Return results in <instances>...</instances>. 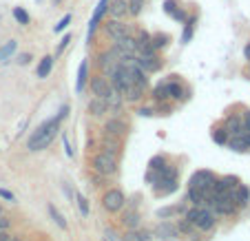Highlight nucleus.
<instances>
[{
  "instance_id": "obj_25",
  "label": "nucleus",
  "mask_w": 250,
  "mask_h": 241,
  "mask_svg": "<svg viewBox=\"0 0 250 241\" xmlns=\"http://www.w3.org/2000/svg\"><path fill=\"white\" fill-rule=\"evenodd\" d=\"M151 42H153V49H155V51H160V49L168 47L170 36H168V33H155V36H151Z\"/></svg>"
},
{
  "instance_id": "obj_5",
  "label": "nucleus",
  "mask_w": 250,
  "mask_h": 241,
  "mask_svg": "<svg viewBox=\"0 0 250 241\" xmlns=\"http://www.w3.org/2000/svg\"><path fill=\"white\" fill-rule=\"evenodd\" d=\"M104 33H106L113 42H118V40L131 36V27H128V24H124L122 20L111 18V20H106V22H104Z\"/></svg>"
},
{
  "instance_id": "obj_38",
  "label": "nucleus",
  "mask_w": 250,
  "mask_h": 241,
  "mask_svg": "<svg viewBox=\"0 0 250 241\" xmlns=\"http://www.w3.org/2000/svg\"><path fill=\"white\" fill-rule=\"evenodd\" d=\"M69 42H71V33H66L64 38H62V40H60V44H58V49H56V56H60V53H62V51H64V49H66V47H69Z\"/></svg>"
},
{
  "instance_id": "obj_11",
  "label": "nucleus",
  "mask_w": 250,
  "mask_h": 241,
  "mask_svg": "<svg viewBox=\"0 0 250 241\" xmlns=\"http://www.w3.org/2000/svg\"><path fill=\"white\" fill-rule=\"evenodd\" d=\"M109 16L115 20L124 18L128 14V0H109Z\"/></svg>"
},
{
  "instance_id": "obj_21",
  "label": "nucleus",
  "mask_w": 250,
  "mask_h": 241,
  "mask_svg": "<svg viewBox=\"0 0 250 241\" xmlns=\"http://www.w3.org/2000/svg\"><path fill=\"white\" fill-rule=\"evenodd\" d=\"M104 131L106 133H113V135H124L126 133V124L122 122V120H109L106 122V126H104Z\"/></svg>"
},
{
  "instance_id": "obj_27",
  "label": "nucleus",
  "mask_w": 250,
  "mask_h": 241,
  "mask_svg": "<svg viewBox=\"0 0 250 241\" xmlns=\"http://www.w3.org/2000/svg\"><path fill=\"white\" fill-rule=\"evenodd\" d=\"M182 210H184V206H182V203H177V206H168V208H160V210H157V217H160V219H168V217H173V215H180Z\"/></svg>"
},
{
  "instance_id": "obj_26",
  "label": "nucleus",
  "mask_w": 250,
  "mask_h": 241,
  "mask_svg": "<svg viewBox=\"0 0 250 241\" xmlns=\"http://www.w3.org/2000/svg\"><path fill=\"white\" fill-rule=\"evenodd\" d=\"M232 197H235V201L239 203V206H246L248 203V199H250V190L246 188V186H237L235 188V193H232Z\"/></svg>"
},
{
  "instance_id": "obj_22",
  "label": "nucleus",
  "mask_w": 250,
  "mask_h": 241,
  "mask_svg": "<svg viewBox=\"0 0 250 241\" xmlns=\"http://www.w3.org/2000/svg\"><path fill=\"white\" fill-rule=\"evenodd\" d=\"M188 199L195 203V206H206V201H208V195L204 193V190L193 188V186H190V188H188Z\"/></svg>"
},
{
  "instance_id": "obj_9",
  "label": "nucleus",
  "mask_w": 250,
  "mask_h": 241,
  "mask_svg": "<svg viewBox=\"0 0 250 241\" xmlns=\"http://www.w3.org/2000/svg\"><path fill=\"white\" fill-rule=\"evenodd\" d=\"M113 89V86H111V80L106 76H93L91 78V91H93V95L95 98H104V95L109 93V91Z\"/></svg>"
},
{
  "instance_id": "obj_28",
  "label": "nucleus",
  "mask_w": 250,
  "mask_h": 241,
  "mask_svg": "<svg viewBox=\"0 0 250 241\" xmlns=\"http://www.w3.org/2000/svg\"><path fill=\"white\" fill-rule=\"evenodd\" d=\"M16 47H18V44H16V40H9L7 44H2V47H0V62H7V60H9L11 53L16 51Z\"/></svg>"
},
{
  "instance_id": "obj_1",
  "label": "nucleus",
  "mask_w": 250,
  "mask_h": 241,
  "mask_svg": "<svg viewBox=\"0 0 250 241\" xmlns=\"http://www.w3.org/2000/svg\"><path fill=\"white\" fill-rule=\"evenodd\" d=\"M66 106H62V111L56 115V118H51V120H47V122H42L38 126V131L33 133L31 137H29V142H27V148L29 151H42V148H47L49 144L56 140V135H58V128H60V122L64 120V115H66Z\"/></svg>"
},
{
  "instance_id": "obj_23",
  "label": "nucleus",
  "mask_w": 250,
  "mask_h": 241,
  "mask_svg": "<svg viewBox=\"0 0 250 241\" xmlns=\"http://www.w3.org/2000/svg\"><path fill=\"white\" fill-rule=\"evenodd\" d=\"M86 80H89V64H86V62H82L80 69H78V84H76L78 93H82V91H84Z\"/></svg>"
},
{
  "instance_id": "obj_18",
  "label": "nucleus",
  "mask_w": 250,
  "mask_h": 241,
  "mask_svg": "<svg viewBox=\"0 0 250 241\" xmlns=\"http://www.w3.org/2000/svg\"><path fill=\"white\" fill-rule=\"evenodd\" d=\"M109 111V106H106V102H104V98H95L89 102V113L95 115V118H100V115H104Z\"/></svg>"
},
{
  "instance_id": "obj_35",
  "label": "nucleus",
  "mask_w": 250,
  "mask_h": 241,
  "mask_svg": "<svg viewBox=\"0 0 250 241\" xmlns=\"http://www.w3.org/2000/svg\"><path fill=\"white\" fill-rule=\"evenodd\" d=\"M148 166H151V170H162L166 166V157H162V155L153 157V160L148 161Z\"/></svg>"
},
{
  "instance_id": "obj_13",
  "label": "nucleus",
  "mask_w": 250,
  "mask_h": 241,
  "mask_svg": "<svg viewBox=\"0 0 250 241\" xmlns=\"http://www.w3.org/2000/svg\"><path fill=\"white\" fill-rule=\"evenodd\" d=\"M175 190H177V177H175V180H157L155 181V195L166 197V195L175 193Z\"/></svg>"
},
{
  "instance_id": "obj_45",
  "label": "nucleus",
  "mask_w": 250,
  "mask_h": 241,
  "mask_svg": "<svg viewBox=\"0 0 250 241\" xmlns=\"http://www.w3.org/2000/svg\"><path fill=\"white\" fill-rule=\"evenodd\" d=\"M244 128H246V131H248V133H250V113H248V115H246V122H244Z\"/></svg>"
},
{
  "instance_id": "obj_10",
  "label": "nucleus",
  "mask_w": 250,
  "mask_h": 241,
  "mask_svg": "<svg viewBox=\"0 0 250 241\" xmlns=\"http://www.w3.org/2000/svg\"><path fill=\"white\" fill-rule=\"evenodd\" d=\"M109 9V0H100L98 2V7H95V11H93V16H91V22H89V42H91V38H93V33H95V27L100 24V20H102V16H104V11Z\"/></svg>"
},
{
  "instance_id": "obj_7",
  "label": "nucleus",
  "mask_w": 250,
  "mask_h": 241,
  "mask_svg": "<svg viewBox=\"0 0 250 241\" xmlns=\"http://www.w3.org/2000/svg\"><path fill=\"white\" fill-rule=\"evenodd\" d=\"M135 62L144 73H155L162 69V60L157 58V53H140L135 58Z\"/></svg>"
},
{
  "instance_id": "obj_4",
  "label": "nucleus",
  "mask_w": 250,
  "mask_h": 241,
  "mask_svg": "<svg viewBox=\"0 0 250 241\" xmlns=\"http://www.w3.org/2000/svg\"><path fill=\"white\" fill-rule=\"evenodd\" d=\"M93 168L98 170L100 175H113L118 170V160L111 153H100V155L93 157Z\"/></svg>"
},
{
  "instance_id": "obj_32",
  "label": "nucleus",
  "mask_w": 250,
  "mask_h": 241,
  "mask_svg": "<svg viewBox=\"0 0 250 241\" xmlns=\"http://www.w3.org/2000/svg\"><path fill=\"white\" fill-rule=\"evenodd\" d=\"M144 2H146V0H128V14L140 16L142 9H144Z\"/></svg>"
},
{
  "instance_id": "obj_39",
  "label": "nucleus",
  "mask_w": 250,
  "mask_h": 241,
  "mask_svg": "<svg viewBox=\"0 0 250 241\" xmlns=\"http://www.w3.org/2000/svg\"><path fill=\"white\" fill-rule=\"evenodd\" d=\"M135 237L137 241H153V232L148 230H135Z\"/></svg>"
},
{
  "instance_id": "obj_31",
  "label": "nucleus",
  "mask_w": 250,
  "mask_h": 241,
  "mask_svg": "<svg viewBox=\"0 0 250 241\" xmlns=\"http://www.w3.org/2000/svg\"><path fill=\"white\" fill-rule=\"evenodd\" d=\"M49 215H51V217H53V221H56L58 226L62 228V230H66V221H64V217H62V213L56 208V206H49Z\"/></svg>"
},
{
  "instance_id": "obj_33",
  "label": "nucleus",
  "mask_w": 250,
  "mask_h": 241,
  "mask_svg": "<svg viewBox=\"0 0 250 241\" xmlns=\"http://www.w3.org/2000/svg\"><path fill=\"white\" fill-rule=\"evenodd\" d=\"M14 18L18 20L20 24H29V20H31V18H29V14L22 9V7H14Z\"/></svg>"
},
{
  "instance_id": "obj_15",
  "label": "nucleus",
  "mask_w": 250,
  "mask_h": 241,
  "mask_svg": "<svg viewBox=\"0 0 250 241\" xmlns=\"http://www.w3.org/2000/svg\"><path fill=\"white\" fill-rule=\"evenodd\" d=\"M102 144H104V148H106V151H104V153H111V155H118V151H120V140H118V135H113V133H104V140H102Z\"/></svg>"
},
{
  "instance_id": "obj_46",
  "label": "nucleus",
  "mask_w": 250,
  "mask_h": 241,
  "mask_svg": "<svg viewBox=\"0 0 250 241\" xmlns=\"http://www.w3.org/2000/svg\"><path fill=\"white\" fill-rule=\"evenodd\" d=\"M137 113H140V115H146V118H148V115H151L153 111H151V109H140V111H137Z\"/></svg>"
},
{
  "instance_id": "obj_16",
  "label": "nucleus",
  "mask_w": 250,
  "mask_h": 241,
  "mask_svg": "<svg viewBox=\"0 0 250 241\" xmlns=\"http://www.w3.org/2000/svg\"><path fill=\"white\" fill-rule=\"evenodd\" d=\"M226 133H228L230 137L241 135V133H244V122H241V118H237V115L228 118V120H226Z\"/></svg>"
},
{
  "instance_id": "obj_19",
  "label": "nucleus",
  "mask_w": 250,
  "mask_h": 241,
  "mask_svg": "<svg viewBox=\"0 0 250 241\" xmlns=\"http://www.w3.org/2000/svg\"><path fill=\"white\" fill-rule=\"evenodd\" d=\"M51 69H53V58L51 56H44L42 60H40L38 69H36V76H38L40 80H44V78L51 73Z\"/></svg>"
},
{
  "instance_id": "obj_2",
  "label": "nucleus",
  "mask_w": 250,
  "mask_h": 241,
  "mask_svg": "<svg viewBox=\"0 0 250 241\" xmlns=\"http://www.w3.org/2000/svg\"><path fill=\"white\" fill-rule=\"evenodd\" d=\"M186 219H188L197 230H210V228L215 226V213L208 210L206 206H195V208H190L188 213H186Z\"/></svg>"
},
{
  "instance_id": "obj_36",
  "label": "nucleus",
  "mask_w": 250,
  "mask_h": 241,
  "mask_svg": "<svg viewBox=\"0 0 250 241\" xmlns=\"http://www.w3.org/2000/svg\"><path fill=\"white\" fill-rule=\"evenodd\" d=\"M71 18H73V16H71V14H66V16H64V18H62V20H60V22H58V24H56V27H53V31H56V33L64 31V29H66V27H69Z\"/></svg>"
},
{
  "instance_id": "obj_34",
  "label": "nucleus",
  "mask_w": 250,
  "mask_h": 241,
  "mask_svg": "<svg viewBox=\"0 0 250 241\" xmlns=\"http://www.w3.org/2000/svg\"><path fill=\"white\" fill-rule=\"evenodd\" d=\"M212 140H215L217 144H226V142H228L226 128H215V131H212Z\"/></svg>"
},
{
  "instance_id": "obj_20",
  "label": "nucleus",
  "mask_w": 250,
  "mask_h": 241,
  "mask_svg": "<svg viewBox=\"0 0 250 241\" xmlns=\"http://www.w3.org/2000/svg\"><path fill=\"white\" fill-rule=\"evenodd\" d=\"M122 95H120V91L118 89H111L109 93L104 95V102H106V106H109V109H120V106H122Z\"/></svg>"
},
{
  "instance_id": "obj_6",
  "label": "nucleus",
  "mask_w": 250,
  "mask_h": 241,
  "mask_svg": "<svg viewBox=\"0 0 250 241\" xmlns=\"http://www.w3.org/2000/svg\"><path fill=\"white\" fill-rule=\"evenodd\" d=\"M124 203H126V197H124V193L118 190V188L104 193V197H102V206L109 210V213H118V210H122Z\"/></svg>"
},
{
  "instance_id": "obj_44",
  "label": "nucleus",
  "mask_w": 250,
  "mask_h": 241,
  "mask_svg": "<svg viewBox=\"0 0 250 241\" xmlns=\"http://www.w3.org/2000/svg\"><path fill=\"white\" fill-rule=\"evenodd\" d=\"M0 241H11V237L7 235V230H0Z\"/></svg>"
},
{
  "instance_id": "obj_30",
  "label": "nucleus",
  "mask_w": 250,
  "mask_h": 241,
  "mask_svg": "<svg viewBox=\"0 0 250 241\" xmlns=\"http://www.w3.org/2000/svg\"><path fill=\"white\" fill-rule=\"evenodd\" d=\"M122 223L128 228V230H133V228L140 226V215H137V213H126L122 217Z\"/></svg>"
},
{
  "instance_id": "obj_14",
  "label": "nucleus",
  "mask_w": 250,
  "mask_h": 241,
  "mask_svg": "<svg viewBox=\"0 0 250 241\" xmlns=\"http://www.w3.org/2000/svg\"><path fill=\"white\" fill-rule=\"evenodd\" d=\"M135 40H137V53H157L155 49H153L151 33L142 31V33H140V38H135Z\"/></svg>"
},
{
  "instance_id": "obj_24",
  "label": "nucleus",
  "mask_w": 250,
  "mask_h": 241,
  "mask_svg": "<svg viewBox=\"0 0 250 241\" xmlns=\"http://www.w3.org/2000/svg\"><path fill=\"white\" fill-rule=\"evenodd\" d=\"M166 84H168V95H170V98H173V100L186 98L184 93H188V91H186L184 86H182V84H180V82H177V80H173V82H166Z\"/></svg>"
},
{
  "instance_id": "obj_48",
  "label": "nucleus",
  "mask_w": 250,
  "mask_h": 241,
  "mask_svg": "<svg viewBox=\"0 0 250 241\" xmlns=\"http://www.w3.org/2000/svg\"><path fill=\"white\" fill-rule=\"evenodd\" d=\"M0 215H2V208H0Z\"/></svg>"
},
{
  "instance_id": "obj_8",
  "label": "nucleus",
  "mask_w": 250,
  "mask_h": 241,
  "mask_svg": "<svg viewBox=\"0 0 250 241\" xmlns=\"http://www.w3.org/2000/svg\"><path fill=\"white\" fill-rule=\"evenodd\" d=\"M153 239H160V241H175L180 239V230L175 223H168V221H162L155 226L153 230Z\"/></svg>"
},
{
  "instance_id": "obj_41",
  "label": "nucleus",
  "mask_w": 250,
  "mask_h": 241,
  "mask_svg": "<svg viewBox=\"0 0 250 241\" xmlns=\"http://www.w3.org/2000/svg\"><path fill=\"white\" fill-rule=\"evenodd\" d=\"M29 60H31V56H29V53H22V56L18 58V62H20V64H29Z\"/></svg>"
},
{
  "instance_id": "obj_40",
  "label": "nucleus",
  "mask_w": 250,
  "mask_h": 241,
  "mask_svg": "<svg viewBox=\"0 0 250 241\" xmlns=\"http://www.w3.org/2000/svg\"><path fill=\"white\" fill-rule=\"evenodd\" d=\"M7 228H9V219H5L0 215V230H7Z\"/></svg>"
},
{
  "instance_id": "obj_43",
  "label": "nucleus",
  "mask_w": 250,
  "mask_h": 241,
  "mask_svg": "<svg viewBox=\"0 0 250 241\" xmlns=\"http://www.w3.org/2000/svg\"><path fill=\"white\" fill-rule=\"evenodd\" d=\"M124 241H137L135 232H133V230H128V232H126V235H124Z\"/></svg>"
},
{
  "instance_id": "obj_42",
  "label": "nucleus",
  "mask_w": 250,
  "mask_h": 241,
  "mask_svg": "<svg viewBox=\"0 0 250 241\" xmlns=\"http://www.w3.org/2000/svg\"><path fill=\"white\" fill-rule=\"evenodd\" d=\"M0 197H5V199H9V201H14V195H11L9 190H2V188H0Z\"/></svg>"
},
{
  "instance_id": "obj_47",
  "label": "nucleus",
  "mask_w": 250,
  "mask_h": 241,
  "mask_svg": "<svg viewBox=\"0 0 250 241\" xmlns=\"http://www.w3.org/2000/svg\"><path fill=\"white\" fill-rule=\"evenodd\" d=\"M244 56H246V60H250V42L246 44V49H244Z\"/></svg>"
},
{
  "instance_id": "obj_12",
  "label": "nucleus",
  "mask_w": 250,
  "mask_h": 241,
  "mask_svg": "<svg viewBox=\"0 0 250 241\" xmlns=\"http://www.w3.org/2000/svg\"><path fill=\"white\" fill-rule=\"evenodd\" d=\"M164 11L173 20H177V22H184V20L188 18V16L184 14V9H180V7H177V0H166V2H164Z\"/></svg>"
},
{
  "instance_id": "obj_17",
  "label": "nucleus",
  "mask_w": 250,
  "mask_h": 241,
  "mask_svg": "<svg viewBox=\"0 0 250 241\" xmlns=\"http://www.w3.org/2000/svg\"><path fill=\"white\" fill-rule=\"evenodd\" d=\"M184 33H182V42H190V40H193V33H195V24H197V16H188V18L184 20Z\"/></svg>"
},
{
  "instance_id": "obj_37",
  "label": "nucleus",
  "mask_w": 250,
  "mask_h": 241,
  "mask_svg": "<svg viewBox=\"0 0 250 241\" xmlns=\"http://www.w3.org/2000/svg\"><path fill=\"white\" fill-rule=\"evenodd\" d=\"M78 206H80V213L86 217L89 215V201H86L84 195H78Z\"/></svg>"
},
{
  "instance_id": "obj_29",
  "label": "nucleus",
  "mask_w": 250,
  "mask_h": 241,
  "mask_svg": "<svg viewBox=\"0 0 250 241\" xmlns=\"http://www.w3.org/2000/svg\"><path fill=\"white\" fill-rule=\"evenodd\" d=\"M153 98H155L157 102H166V100H170V95H168V84H157L155 89H153Z\"/></svg>"
},
{
  "instance_id": "obj_3",
  "label": "nucleus",
  "mask_w": 250,
  "mask_h": 241,
  "mask_svg": "<svg viewBox=\"0 0 250 241\" xmlns=\"http://www.w3.org/2000/svg\"><path fill=\"white\" fill-rule=\"evenodd\" d=\"M215 181H217V177L212 175L210 170H197V173L190 177V186L204 190V193L208 195V199L212 197V186H215Z\"/></svg>"
}]
</instances>
